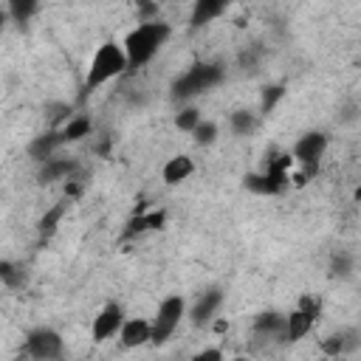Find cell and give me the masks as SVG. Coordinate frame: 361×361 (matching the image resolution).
Returning a JSON list of instances; mask_svg holds the SVG:
<instances>
[{
  "label": "cell",
  "mask_w": 361,
  "mask_h": 361,
  "mask_svg": "<svg viewBox=\"0 0 361 361\" xmlns=\"http://www.w3.org/2000/svg\"><path fill=\"white\" fill-rule=\"evenodd\" d=\"M93 133V121H90V116H85V113H76V116H71L62 127H59V135H62V144H76V141H82V138H87Z\"/></svg>",
  "instance_id": "obj_16"
},
{
  "label": "cell",
  "mask_w": 361,
  "mask_h": 361,
  "mask_svg": "<svg viewBox=\"0 0 361 361\" xmlns=\"http://www.w3.org/2000/svg\"><path fill=\"white\" fill-rule=\"evenodd\" d=\"M25 353L37 361H56L65 355V338L54 327H34L25 333Z\"/></svg>",
  "instance_id": "obj_7"
},
{
  "label": "cell",
  "mask_w": 361,
  "mask_h": 361,
  "mask_svg": "<svg viewBox=\"0 0 361 361\" xmlns=\"http://www.w3.org/2000/svg\"><path fill=\"white\" fill-rule=\"evenodd\" d=\"M118 341H121L124 350H138L144 344H152V319L127 316L121 330H118Z\"/></svg>",
  "instance_id": "obj_10"
},
{
  "label": "cell",
  "mask_w": 361,
  "mask_h": 361,
  "mask_svg": "<svg viewBox=\"0 0 361 361\" xmlns=\"http://www.w3.org/2000/svg\"><path fill=\"white\" fill-rule=\"evenodd\" d=\"M223 82V68L220 65H212V62H197L192 65L186 73H180L172 85V99L178 102H192L195 96L217 87Z\"/></svg>",
  "instance_id": "obj_3"
},
{
  "label": "cell",
  "mask_w": 361,
  "mask_h": 361,
  "mask_svg": "<svg viewBox=\"0 0 361 361\" xmlns=\"http://www.w3.org/2000/svg\"><path fill=\"white\" fill-rule=\"evenodd\" d=\"M330 271H333V276H350V271H353L350 254H336V257L330 259Z\"/></svg>",
  "instance_id": "obj_25"
},
{
  "label": "cell",
  "mask_w": 361,
  "mask_h": 361,
  "mask_svg": "<svg viewBox=\"0 0 361 361\" xmlns=\"http://www.w3.org/2000/svg\"><path fill=\"white\" fill-rule=\"evenodd\" d=\"M223 302H226L223 288L212 285V288H206V290L197 293V299H195V302L189 305V310H186V319L192 322V327H212V322L217 319Z\"/></svg>",
  "instance_id": "obj_8"
},
{
  "label": "cell",
  "mask_w": 361,
  "mask_h": 361,
  "mask_svg": "<svg viewBox=\"0 0 361 361\" xmlns=\"http://www.w3.org/2000/svg\"><path fill=\"white\" fill-rule=\"evenodd\" d=\"M220 358H223V350L220 347H209V350L195 353V361H220Z\"/></svg>",
  "instance_id": "obj_26"
},
{
  "label": "cell",
  "mask_w": 361,
  "mask_h": 361,
  "mask_svg": "<svg viewBox=\"0 0 361 361\" xmlns=\"http://www.w3.org/2000/svg\"><path fill=\"white\" fill-rule=\"evenodd\" d=\"M285 322H288V313L262 310L254 319V336L257 338H265V341H279V338L285 341Z\"/></svg>",
  "instance_id": "obj_12"
},
{
  "label": "cell",
  "mask_w": 361,
  "mask_h": 361,
  "mask_svg": "<svg viewBox=\"0 0 361 361\" xmlns=\"http://www.w3.org/2000/svg\"><path fill=\"white\" fill-rule=\"evenodd\" d=\"M186 310H189V302L180 293L161 299V305L152 316V344H166L175 336V330L180 327V322L186 319Z\"/></svg>",
  "instance_id": "obj_4"
},
{
  "label": "cell",
  "mask_w": 361,
  "mask_h": 361,
  "mask_svg": "<svg viewBox=\"0 0 361 361\" xmlns=\"http://www.w3.org/2000/svg\"><path fill=\"white\" fill-rule=\"evenodd\" d=\"M0 282H3L8 290L23 288V282H25V268H23V262L3 259V262H0Z\"/></svg>",
  "instance_id": "obj_22"
},
{
  "label": "cell",
  "mask_w": 361,
  "mask_h": 361,
  "mask_svg": "<svg viewBox=\"0 0 361 361\" xmlns=\"http://www.w3.org/2000/svg\"><path fill=\"white\" fill-rule=\"evenodd\" d=\"M68 203H71V197H65V200L54 203V206L39 217L37 228H39V234H42V237H51V234L59 228V223H62V217H65V212H68Z\"/></svg>",
  "instance_id": "obj_20"
},
{
  "label": "cell",
  "mask_w": 361,
  "mask_h": 361,
  "mask_svg": "<svg viewBox=\"0 0 361 361\" xmlns=\"http://www.w3.org/2000/svg\"><path fill=\"white\" fill-rule=\"evenodd\" d=\"M127 71H130V59H127L124 42H118V39H104L102 45H96L90 62H87L85 82H82L85 96H87V93H96L99 87H104L107 82L118 79V76L127 73Z\"/></svg>",
  "instance_id": "obj_2"
},
{
  "label": "cell",
  "mask_w": 361,
  "mask_h": 361,
  "mask_svg": "<svg viewBox=\"0 0 361 361\" xmlns=\"http://www.w3.org/2000/svg\"><path fill=\"white\" fill-rule=\"evenodd\" d=\"M228 0H192V14H189V25L192 28H203L212 20H217L226 11Z\"/></svg>",
  "instance_id": "obj_15"
},
{
  "label": "cell",
  "mask_w": 361,
  "mask_h": 361,
  "mask_svg": "<svg viewBox=\"0 0 361 361\" xmlns=\"http://www.w3.org/2000/svg\"><path fill=\"white\" fill-rule=\"evenodd\" d=\"M124 319H127V313H124V307L118 305V302H104L102 307H99V313L93 316V322H90V338L96 341V344H104V341H110L113 336L118 338V330H121V324H124Z\"/></svg>",
  "instance_id": "obj_9"
},
{
  "label": "cell",
  "mask_w": 361,
  "mask_h": 361,
  "mask_svg": "<svg viewBox=\"0 0 361 361\" xmlns=\"http://www.w3.org/2000/svg\"><path fill=\"white\" fill-rule=\"evenodd\" d=\"M169 37H172V25L166 20H161V17L141 20L135 28H130L127 37L121 39L124 51H127V59H130V71H138V68L149 65L164 51Z\"/></svg>",
  "instance_id": "obj_1"
},
{
  "label": "cell",
  "mask_w": 361,
  "mask_h": 361,
  "mask_svg": "<svg viewBox=\"0 0 361 361\" xmlns=\"http://www.w3.org/2000/svg\"><path fill=\"white\" fill-rule=\"evenodd\" d=\"M203 121V113H200V107L195 104V102H183L180 107H178V113H175V118H172V124H175V130H180V133H195V127Z\"/></svg>",
  "instance_id": "obj_19"
},
{
  "label": "cell",
  "mask_w": 361,
  "mask_h": 361,
  "mask_svg": "<svg viewBox=\"0 0 361 361\" xmlns=\"http://www.w3.org/2000/svg\"><path fill=\"white\" fill-rule=\"evenodd\" d=\"M355 200H361V186H358V189H355Z\"/></svg>",
  "instance_id": "obj_27"
},
{
  "label": "cell",
  "mask_w": 361,
  "mask_h": 361,
  "mask_svg": "<svg viewBox=\"0 0 361 361\" xmlns=\"http://www.w3.org/2000/svg\"><path fill=\"white\" fill-rule=\"evenodd\" d=\"M59 147H65V144H62V135H59V130L51 127L48 133H39V135L31 138V144H28V155H31L37 164H42L45 158L56 155Z\"/></svg>",
  "instance_id": "obj_14"
},
{
  "label": "cell",
  "mask_w": 361,
  "mask_h": 361,
  "mask_svg": "<svg viewBox=\"0 0 361 361\" xmlns=\"http://www.w3.org/2000/svg\"><path fill=\"white\" fill-rule=\"evenodd\" d=\"M257 124H259V113H254V110H248V107H240V110H231L228 113V130L234 133V135H251L254 130H257Z\"/></svg>",
  "instance_id": "obj_18"
},
{
  "label": "cell",
  "mask_w": 361,
  "mask_h": 361,
  "mask_svg": "<svg viewBox=\"0 0 361 361\" xmlns=\"http://www.w3.org/2000/svg\"><path fill=\"white\" fill-rule=\"evenodd\" d=\"M195 158L192 155H186V152H178V155H172V158H166L164 161V166H161V180L166 183V186H180V183H186L192 175H195Z\"/></svg>",
  "instance_id": "obj_11"
},
{
  "label": "cell",
  "mask_w": 361,
  "mask_h": 361,
  "mask_svg": "<svg viewBox=\"0 0 361 361\" xmlns=\"http://www.w3.org/2000/svg\"><path fill=\"white\" fill-rule=\"evenodd\" d=\"M282 96H285V85H265L262 87V99H259V116L262 113H271L279 104Z\"/></svg>",
  "instance_id": "obj_24"
},
{
  "label": "cell",
  "mask_w": 361,
  "mask_h": 361,
  "mask_svg": "<svg viewBox=\"0 0 361 361\" xmlns=\"http://www.w3.org/2000/svg\"><path fill=\"white\" fill-rule=\"evenodd\" d=\"M37 11H39V0H6V14L20 25H25Z\"/></svg>",
  "instance_id": "obj_21"
},
{
  "label": "cell",
  "mask_w": 361,
  "mask_h": 361,
  "mask_svg": "<svg viewBox=\"0 0 361 361\" xmlns=\"http://www.w3.org/2000/svg\"><path fill=\"white\" fill-rule=\"evenodd\" d=\"M358 344H361V338H358L355 330H336V333H330L327 338H322V350L330 353V355L350 353V350H355Z\"/></svg>",
  "instance_id": "obj_17"
},
{
  "label": "cell",
  "mask_w": 361,
  "mask_h": 361,
  "mask_svg": "<svg viewBox=\"0 0 361 361\" xmlns=\"http://www.w3.org/2000/svg\"><path fill=\"white\" fill-rule=\"evenodd\" d=\"M319 316H322V302H319V296L302 293L299 302H296V307L288 313V322H285V341H290V344L302 341V338L316 327Z\"/></svg>",
  "instance_id": "obj_6"
},
{
  "label": "cell",
  "mask_w": 361,
  "mask_h": 361,
  "mask_svg": "<svg viewBox=\"0 0 361 361\" xmlns=\"http://www.w3.org/2000/svg\"><path fill=\"white\" fill-rule=\"evenodd\" d=\"M76 172V161L73 158H56V155H51V158H45L42 164H39V183H54V180H68L71 175Z\"/></svg>",
  "instance_id": "obj_13"
},
{
  "label": "cell",
  "mask_w": 361,
  "mask_h": 361,
  "mask_svg": "<svg viewBox=\"0 0 361 361\" xmlns=\"http://www.w3.org/2000/svg\"><path fill=\"white\" fill-rule=\"evenodd\" d=\"M327 147H330L327 133H322V130H307V133H302V135L293 141V149H290L293 166H299L305 175H313V172L319 169L322 158L327 155Z\"/></svg>",
  "instance_id": "obj_5"
},
{
  "label": "cell",
  "mask_w": 361,
  "mask_h": 361,
  "mask_svg": "<svg viewBox=\"0 0 361 361\" xmlns=\"http://www.w3.org/2000/svg\"><path fill=\"white\" fill-rule=\"evenodd\" d=\"M217 135H220V127H217V121H212V118H203V121L195 127V133H192V141H195L197 147H212V144L217 141Z\"/></svg>",
  "instance_id": "obj_23"
}]
</instances>
